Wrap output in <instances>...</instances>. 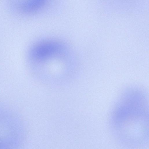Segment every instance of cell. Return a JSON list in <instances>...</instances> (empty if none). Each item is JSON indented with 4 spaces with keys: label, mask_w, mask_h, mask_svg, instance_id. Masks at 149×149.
I'll return each mask as SVG.
<instances>
[{
    "label": "cell",
    "mask_w": 149,
    "mask_h": 149,
    "mask_svg": "<svg viewBox=\"0 0 149 149\" xmlns=\"http://www.w3.org/2000/svg\"><path fill=\"white\" fill-rule=\"evenodd\" d=\"M63 50V46L60 42L54 40H46L34 45L29 54L32 58L42 60L59 55Z\"/></svg>",
    "instance_id": "1"
},
{
    "label": "cell",
    "mask_w": 149,
    "mask_h": 149,
    "mask_svg": "<svg viewBox=\"0 0 149 149\" xmlns=\"http://www.w3.org/2000/svg\"><path fill=\"white\" fill-rule=\"evenodd\" d=\"M47 3L43 0L19 1L12 3L11 8L19 13L29 14L41 9Z\"/></svg>",
    "instance_id": "2"
}]
</instances>
